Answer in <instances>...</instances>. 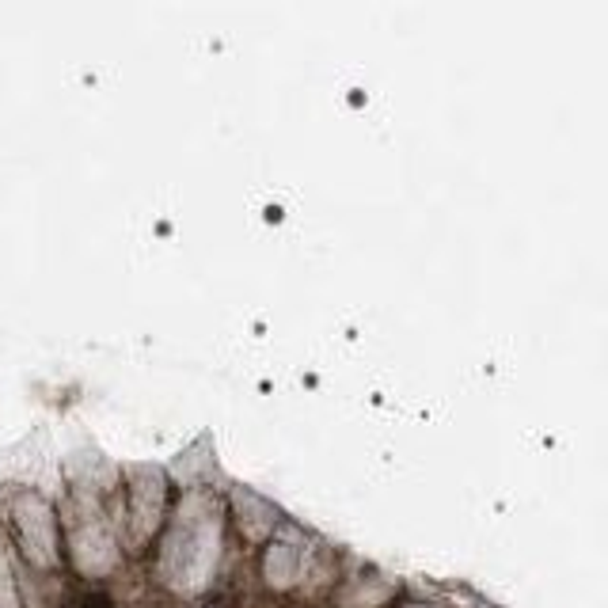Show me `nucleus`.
Segmentation results:
<instances>
[{"mask_svg": "<svg viewBox=\"0 0 608 608\" xmlns=\"http://www.w3.org/2000/svg\"><path fill=\"white\" fill-rule=\"evenodd\" d=\"M84 608H114V601L107 593H88V597H84Z\"/></svg>", "mask_w": 608, "mask_h": 608, "instance_id": "obj_1", "label": "nucleus"}]
</instances>
